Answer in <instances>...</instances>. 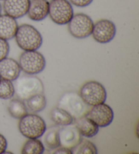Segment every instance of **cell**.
I'll return each mask as SVG.
<instances>
[{
	"mask_svg": "<svg viewBox=\"0 0 139 154\" xmlns=\"http://www.w3.org/2000/svg\"><path fill=\"white\" fill-rule=\"evenodd\" d=\"M14 38L18 47L24 51L37 50L43 44L42 34L36 27L29 24L18 26Z\"/></svg>",
	"mask_w": 139,
	"mask_h": 154,
	"instance_id": "obj_1",
	"label": "cell"
},
{
	"mask_svg": "<svg viewBox=\"0 0 139 154\" xmlns=\"http://www.w3.org/2000/svg\"><path fill=\"white\" fill-rule=\"evenodd\" d=\"M60 146L69 149L73 148L81 141L82 135L75 125L64 126L59 129Z\"/></svg>",
	"mask_w": 139,
	"mask_h": 154,
	"instance_id": "obj_11",
	"label": "cell"
},
{
	"mask_svg": "<svg viewBox=\"0 0 139 154\" xmlns=\"http://www.w3.org/2000/svg\"><path fill=\"white\" fill-rule=\"evenodd\" d=\"M2 5H1V4H0V14H2Z\"/></svg>",
	"mask_w": 139,
	"mask_h": 154,
	"instance_id": "obj_28",
	"label": "cell"
},
{
	"mask_svg": "<svg viewBox=\"0 0 139 154\" xmlns=\"http://www.w3.org/2000/svg\"><path fill=\"white\" fill-rule=\"evenodd\" d=\"M9 113L12 118L15 119H20L27 114V108H26L25 102L20 99H12L10 100L8 106Z\"/></svg>",
	"mask_w": 139,
	"mask_h": 154,
	"instance_id": "obj_20",
	"label": "cell"
},
{
	"mask_svg": "<svg viewBox=\"0 0 139 154\" xmlns=\"http://www.w3.org/2000/svg\"><path fill=\"white\" fill-rule=\"evenodd\" d=\"M59 127L52 126L45 130L44 132V145L49 149H55L60 146L59 137Z\"/></svg>",
	"mask_w": 139,
	"mask_h": 154,
	"instance_id": "obj_17",
	"label": "cell"
},
{
	"mask_svg": "<svg viewBox=\"0 0 139 154\" xmlns=\"http://www.w3.org/2000/svg\"><path fill=\"white\" fill-rule=\"evenodd\" d=\"M21 69L17 61L6 57L0 61V77L2 79L15 81L20 76Z\"/></svg>",
	"mask_w": 139,
	"mask_h": 154,
	"instance_id": "obj_14",
	"label": "cell"
},
{
	"mask_svg": "<svg viewBox=\"0 0 139 154\" xmlns=\"http://www.w3.org/2000/svg\"><path fill=\"white\" fill-rule=\"evenodd\" d=\"M72 154H97L98 149L94 143L87 139H82L76 147L71 149Z\"/></svg>",
	"mask_w": 139,
	"mask_h": 154,
	"instance_id": "obj_22",
	"label": "cell"
},
{
	"mask_svg": "<svg viewBox=\"0 0 139 154\" xmlns=\"http://www.w3.org/2000/svg\"><path fill=\"white\" fill-rule=\"evenodd\" d=\"M73 123L83 137L92 138L96 136L99 131V127L85 115L74 119Z\"/></svg>",
	"mask_w": 139,
	"mask_h": 154,
	"instance_id": "obj_16",
	"label": "cell"
},
{
	"mask_svg": "<svg viewBox=\"0 0 139 154\" xmlns=\"http://www.w3.org/2000/svg\"><path fill=\"white\" fill-rule=\"evenodd\" d=\"M46 128L44 119L36 114H26L18 122V130L27 139H39L44 135Z\"/></svg>",
	"mask_w": 139,
	"mask_h": 154,
	"instance_id": "obj_3",
	"label": "cell"
},
{
	"mask_svg": "<svg viewBox=\"0 0 139 154\" xmlns=\"http://www.w3.org/2000/svg\"><path fill=\"white\" fill-rule=\"evenodd\" d=\"M73 15V6L68 0H52L50 2L48 16L57 25H66Z\"/></svg>",
	"mask_w": 139,
	"mask_h": 154,
	"instance_id": "obj_8",
	"label": "cell"
},
{
	"mask_svg": "<svg viewBox=\"0 0 139 154\" xmlns=\"http://www.w3.org/2000/svg\"><path fill=\"white\" fill-rule=\"evenodd\" d=\"M18 27L15 18L6 14H0V38L10 40L15 37Z\"/></svg>",
	"mask_w": 139,
	"mask_h": 154,
	"instance_id": "obj_15",
	"label": "cell"
},
{
	"mask_svg": "<svg viewBox=\"0 0 139 154\" xmlns=\"http://www.w3.org/2000/svg\"><path fill=\"white\" fill-rule=\"evenodd\" d=\"M21 70L28 75H36L41 73L46 65L45 57L37 50L24 51L18 60Z\"/></svg>",
	"mask_w": 139,
	"mask_h": 154,
	"instance_id": "obj_5",
	"label": "cell"
},
{
	"mask_svg": "<svg viewBox=\"0 0 139 154\" xmlns=\"http://www.w3.org/2000/svg\"><path fill=\"white\" fill-rule=\"evenodd\" d=\"M26 108L33 113H38L44 109L47 105L46 98L44 94H37L25 100Z\"/></svg>",
	"mask_w": 139,
	"mask_h": 154,
	"instance_id": "obj_19",
	"label": "cell"
},
{
	"mask_svg": "<svg viewBox=\"0 0 139 154\" xmlns=\"http://www.w3.org/2000/svg\"><path fill=\"white\" fill-rule=\"evenodd\" d=\"M8 142L3 134H0V154L4 153L6 151Z\"/></svg>",
	"mask_w": 139,
	"mask_h": 154,
	"instance_id": "obj_26",
	"label": "cell"
},
{
	"mask_svg": "<svg viewBox=\"0 0 139 154\" xmlns=\"http://www.w3.org/2000/svg\"><path fill=\"white\" fill-rule=\"evenodd\" d=\"M45 151L44 145L38 139H29L21 150L23 154H42Z\"/></svg>",
	"mask_w": 139,
	"mask_h": 154,
	"instance_id": "obj_21",
	"label": "cell"
},
{
	"mask_svg": "<svg viewBox=\"0 0 139 154\" xmlns=\"http://www.w3.org/2000/svg\"><path fill=\"white\" fill-rule=\"evenodd\" d=\"M116 32L117 29L113 22L107 19H101L94 23L91 35L98 43L107 44L114 39Z\"/></svg>",
	"mask_w": 139,
	"mask_h": 154,
	"instance_id": "obj_10",
	"label": "cell"
},
{
	"mask_svg": "<svg viewBox=\"0 0 139 154\" xmlns=\"http://www.w3.org/2000/svg\"><path fill=\"white\" fill-rule=\"evenodd\" d=\"M79 96L85 104L92 107L105 103L107 94L102 84L97 81H90L81 87Z\"/></svg>",
	"mask_w": 139,
	"mask_h": 154,
	"instance_id": "obj_4",
	"label": "cell"
},
{
	"mask_svg": "<svg viewBox=\"0 0 139 154\" xmlns=\"http://www.w3.org/2000/svg\"><path fill=\"white\" fill-rule=\"evenodd\" d=\"M15 93L23 101L37 94H44V87L41 79L33 75L18 77L15 80Z\"/></svg>",
	"mask_w": 139,
	"mask_h": 154,
	"instance_id": "obj_2",
	"label": "cell"
},
{
	"mask_svg": "<svg viewBox=\"0 0 139 154\" xmlns=\"http://www.w3.org/2000/svg\"><path fill=\"white\" fill-rule=\"evenodd\" d=\"M10 52V45L7 40L0 38V61L8 57Z\"/></svg>",
	"mask_w": 139,
	"mask_h": 154,
	"instance_id": "obj_24",
	"label": "cell"
},
{
	"mask_svg": "<svg viewBox=\"0 0 139 154\" xmlns=\"http://www.w3.org/2000/svg\"><path fill=\"white\" fill-rule=\"evenodd\" d=\"M50 118L57 126H67L73 124L74 119L65 110L60 107H54L50 111Z\"/></svg>",
	"mask_w": 139,
	"mask_h": 154,
	"instance_id": "obj_18",
	"label": "cell"
},
{
	"mask_svg": "<svg viewBox=\"0 0 139 154\" xmlns=\"http://www.w3.org/2000/svg\"><path fill=\"white\" fill-rule=\"evenodd\" d=\"M14 86L12 82L5 79H0V99L8 100L14 97Z\"/></svg>",
	"mask_w": 139,
	"mask_h": 154,
	"instance_id": "obj_23",
	"label": "cell"
},
{
	"mask_svg": "<svg viewBox=\"0 0 139 154\" xmlns=\"http://www.w3.org/2000/svg\"><path fill=\"white\" fill-rule=\"evenodd\" d=\"M69 2L77 7L84 8L92 4L93 0H69Z\"/></svg>",
	"mask_w": 139,
	"mask_h": 154,
	"instance_id": "obj_25",
	"label": "cell"
},
{
	"mask_svg": "<svg viewBox=\"0 0 139 154\" xmlns=\"http://www.w3.org/2000/svg\"><path fill=\"white\" fill-rule=\"evenodd\" d=\"M85 116L94 122L98 127L102 128L110 125L114 118L113 109L110 106L105 103L92 106Z\"/></svg>",
	"mask_w": 139,
	"mask_h": 154,
	"instance_id": "obj_9",
	"label": "cell"
},
{
	"mask_svg": "<svg viewBox=\"0 0 139 154\" xmlns=\"http://www.w3.org/2000/svg\"><path fill=\"white\" fill-rule=\"evenodd\" d=\"M58 107L65 110L74 119L85 115L89 110L88 105L83 101L81 97L76 92H66L61 97Z\"/></svg>",
	"mask_w": 139,
	"mask_h": 154,
	"instance_id": "obj_6",
	"label": "cell"
},
{
	"mask_svg": "<svg viewBox=\"0 0 139 154\" xmlns=\"http://www.w3.org/2000/svg\"><path fill=\"white\" fill-rule=\"evenodd\" d=\"M0 79H1V77H0Z\"/></svg>",
	"mask_w": 139,
	"mask_h": 154,
	"instance_id": "obj_29",
	"label": "cell"
},
{
	"mask_svg": "<svg viewBox=\"0 0 139 154\" xmlns=\"http://www.w3.org/2000/svg\"><path fill=\"white\" fill-rule=\"evenodd\" d=\"M3 8L10 17L18 19L26 14L30 0H4Z\"/></svg>",
	"mask_w": 139,
	"mask_h": 154,
	"instance_id": "obj_12",
	"label": "cell"
},
{
	"mask_svg": "<svg viewBox=\"0 0 139 154\" xmlns=\"http://www.w3.org/2000/svg\"><path fill=\"white\" fill-rule=\"evenodd\" d=\"M94 22L89 16L84 13L74 14L68 23V30L77 39H85L91 35Z\"/></svg>",
	"mask_w": 139,
	"mask_h": 154,
	"instance_id": "obj_7",
	"label": "cell"
},
{
	"mask_svg": "<svg viewBox=\"0 0 139 154\" xmlns=\"http://www.w3.org/2000/svg\"><path fill=\"white\" fill-rule=\"evenodd\" d=\"M54 154H63V153H66V154H72V151L71 149L69 148L65 147H58V148L55 149V151L53 152Z\"/></svg>",
	"mask_w": 139,
	"mask_h": 154,
	"instance_id": "obj_27",
	"label": "cell"
},
{
	"mask_svg": "<svg viewBox=\"0 0 139 154\" xmlns=\"http://www.w3.org/2000/svg\"><path fill=\"white\" fill-rule=\"evenodd\" d=\"M49 5L48 0H30L26 14L31 20L42 21L48 16Z\"/></svg>",
	"mask_w": 139,
	"mask_h": 154,
	"instance_id": "obj_13",
	"label": "cell"
}]
</instances>
